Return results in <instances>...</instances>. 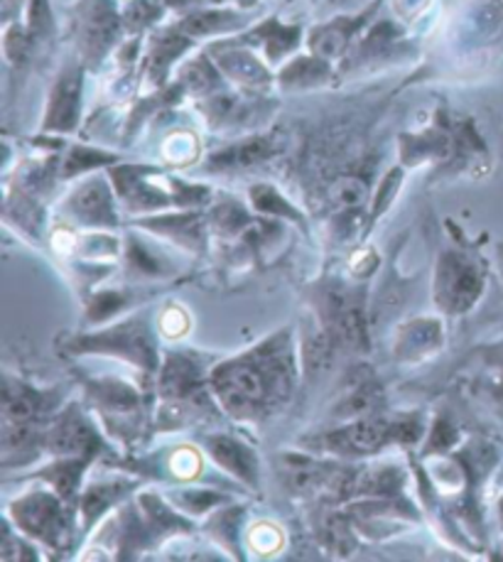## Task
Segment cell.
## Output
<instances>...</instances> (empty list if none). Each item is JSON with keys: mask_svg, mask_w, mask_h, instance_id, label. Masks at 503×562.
Wrapping results in <instances>:
<instances>
[{"mask_svg": "<svg viewBox=\"0 0 503 562\" xmlns=\"http://www.w3.org/2000/svg\"><path fill=\"white\" fill-rule=\"evenodd\" d=\"M295 379L290 347L270 339L244 357L232 359L212 371V391L216 401L238 418H256L278 398H286Z\"/></svg>", "mask_w": 503, "mask_h": 562, "instance_id": "1", "label": "cell"}, {"mask_svg": "<svg viewBox=\"0 0 503 562\" xmlns=\"http://www.w3.org/2000/svg\"><path fill=\"white\" fill-rule=\"evenodd\" d=\"M123 33L125 23L116 0H79L75 8V37L83 67L97 69L113 49L121 47Z\"/></svg>", "mask_w": 503, "mask_h": 562, "instance_id": "2", "label": "cell"}, {"mask_svg": "<svg viewBox=\"0 0 503 562\" xmlns=\"http://www.w3.org/2000/svg\"><path fill=\"white\" fill-rule=\"evenodd\" d=\"M322 325L337 345L366 351L369 349V322H366L364 295L347 283H329L320 300Z\"/></svg>", "mask_w": 503, "mask_h": 562, "instance_id": "3", "label": "cell"}, {"mask_svg": "<svg viewBox=\"0 0 503 562\" xmlns=\"http://www.w3.org/2000/svg\"><path fill=\"white\" fill-rule=\"evenodd\" d=\"M71 351L77 353H107V357H116L133 363L143 371H157L160 369V359H157L155 341L150 337L148 327L143 319L123 322L119 327L103 329L99 335H83L77 337Z\"/></svg>", "mask_w": 503, "mask_h": 562, "instance_id": "4", "label": "cell"}, {"mask_svg": "<svg viewBox=\"0 0 503 562\" xmlns=\"http://www.w3.org/2000/svg\"><path fill=\"white\" fill-rule=\"evenodd\" d=\"M484 290V273L471 256L447 251L435 268V303L449 315H462L474 307Z\"/></svg>", "mask_w": 503, "mask_h": 562, "instance_id": "5", "label": "cell"}, {"mask_svg": "<svg viewBox=\"0 0 503 562\" xmlns=\"http://www.w3.org/2000/svg\"><path fill=\"white\" fill-rule=\"evenodd\" d=\"M10 516H13L20 533L30 536L37 543L47 548H62L69 533V520L65 514V504H62L59 494L49 492H33L10 506Z\"/></svg>", "mask_w": 503, "mask_h": 562, "instance_id": "6", "label": "cell"}, {"mask_svg": "<svg viewBox=\"0 0 503 562\" xmlns=\"http://www.w3.org/2000/svg\"><path fill=\"white\" fill-rule=\"evenodd\" d=\"M212 59L216 61L219 71H222L226 81H232L244 91H266L276 85V75L264 59L256 55L254 47H246L236 43V40H219L206 49Z\"/></svg>", "mask_w": 503, "mask_h": 562, "instance_id": "7", "label": "cell"}, {"mask_svg": "<svg viewBox=\"0 0 503 562\" xmlns=\"http://www.w3.org/2000/svg\"><path fill=\"white\" fill-rule=\"evenodd\" d=\"M83 65L69 61L59 71L55 85H52L42 133H71L77 131L81 121V91H83Z\"/></svg>", "mask_w": 503, "mask_h": 562, "instance_id": "8", "label": "cell"}, {"mask_svg": "<svg viewBox=\"0 0 503 562\" xmlns=\"http://www.w3.org/2000/svg\"><path fill=\"white\" fill-rule=\"evenodd\" d=\"M113 187L103 177H89L65 200V216L87 228H116L119 214L113 204Z\"/></svg>", "mask_w": 503, "mask_h": 562, "instance_id": "9", "label": "cell"}, {"mask_svg": "<svg viewBox=\"0 0 503 562\" xmlns=\"http://www.w3.org/2000/svg\"><path fill=\"white\" fill-rule=\"evenodd\" d=\"M379 8H381V0H376V3L366 5L356 15H339V18H332L329 23L312 27L308 35V47L312 55L329 61L347 57L351 47L356 45V40H359L361 30L369 25V20H373L376 13H379Z\"/></svg>", "mask_w": 503, "mask_h": 562, "instance_id": "10", "label": "cell"}, {"mask_svg": "<svg viewBox=\"0 0 503 562\" xmlns=\"http://www.w3.org/2000/svg\"><path fill=\"white\" fill-rule=\"evenodd\" d=\"M268 103L264 99L244 97L236 91H214L209 97L199 99L197 111L212 128H244L258 119V113H266Z\"/></svg>", "mask_w": 503, "mask_h": 562, "instance_id": "11", "label": "cell"}, {"mask_svg": "<svg viewBox=\"0 0 503 562\" xmlns=\"http://www.w3.org/2000/svg\"><path fill=\"white\" fill-rule=\"evenodd\" d=\"M393 440V420L381 415L344 423L342 428L324 437V447L337 454H371Z\"/></svg>", "mask_w": 503, "mask_h": 562, "instance_id": "12", "label": "cell"}, {"mask_svg": "<svg viewBox=\"0 0 503 562\" xmlns=\"http://www.w3.org/2000/svg\"><path fill=\"white\" fill-rule=\"evenodd\" d=\"M192 47H194V40L187 37L177 25L155 30L148 40V49H145V59H143L145 85L150 89H165L172 65Z\"/></svg>", "mask_w": 503, "mask_h": 562, "instance_id": "13", "label": "cell"}, {"mask_svg": "<svg viewBox=\"0 0 503 562\" xmlns=\"http://www.w3.org/2000/svg\"><path fill=\"white\" fill-rule=\"evenodd\" d=\"M278 150H280V143L276 135H248V138H241L232 145H226V148L209 155L204 168L209 172H222V175L246 172L268 162L270 158H276Z\"/></svg>", "mask_w": 503, "mask_h": 562, "instance_id": "14", "label": "cell"}, {"mask_svg": "<svg viewBox=\"0 0 503 562\" xmlns=\"http://www.w3.org/2000/svg\"><path fill=\"white\" fill-rule=\"evenodd\" d=\"M234 40L241 45L264 52L268 65H280L282 59H288L292 52L300 47L302 27L286 25L278 18H268L264 23L246 30V33H241Z\"/></svg>", "mask_w": 503, "mask_h": 562, "instance_id": "15", "label": "cell"}, {"mask_svg": "<svg viewBox=\"0 0 503 562\" xmlns=\"http://www.w3.org/2000/svg\"><path fill=\"white\" fill-rule=\"evenodd\" d=\"M45 445L57 457H87V460H91L99 450V435L77 411H69L59 415L57 423L47 428Z\"/></svg>", "mask_w": 503, "mask_h": 562, "instance_id": "16", "label": "cell"}, {"mask_svg": "<svg viewBox=\"0 0 503 562\" xmlns=\"http://www.w3.org/2000/svg\"><path fill=\"white\" fill-rule=\"evenodd\" d=\"M175 25L197 43V40L204 37L241 33L250 25V15L241 8H194L187 10L182 20H177Z\"/></svg>", "mask_w": 503, "mask_h": 562, "instance_id": "17", "label": "cell"}, {"mask_svg": "<svg viewBox=\"0 0 503 562\" xmlns=\"http://www.w3.org/2000/svg\"><path fill=\"white\" fill-rule=\"evenodd\" d=\"M204 450L222 470L248 486H258V454L248 445L236 440L234 435H206Z\"/></svg>", "mask_w": 503, "mask_h": 562, "instance_id": "18", "label": "cell"}, {"mask_svg": "<svg viewBox=\"0 0 503 562\" xmlns=\"http://www.w3.org/2000/svg\"><path fill=\"white\" fill-rule=\"evenodd\" d=\"M89 395L97 403V411H101L103 420L116 423L123 428L125 418H138L141 411V395L123 381L116 379H101L89 383Z\"/></svg>", "mask_w": 503, "mask_h": 562, "instance_id": "19", "label": "cell"}, {"mask_svg": "<svg viewBox=\"0 0 503 562\" xmlns=\"http://www.w3.org/2000/svg\"><path fill=\"white\" fill-rule=\"evenodd\" d=\"M334 77V67L329 59H322L317 55H300L292 57L290 61L282 65L278 71L276 85L282 91H308V89H320L329 85Z\"/></svg>", "mask_w": 503, "mask_h": 562, "instance_id": "20", "label": "cell"}, {"mask_svg": "<svg viewBox=\"0 0 503 562\" xmlns=\"http://www.w3.org/2000/svg\"><path fill=\"white\" fill-rule=\"evenodd\" d=\"M376 405H381V386L373 381V376H351L342 386L339 401L334 405L332 415L344 423L361 420L373 415Z\"/></svg>", "mask_w": 503, "mask_h": 562, "instance_id": "21", "label": "cell"}, {"mask_svg": "<svg viewBox=\"0 0 503 562\" xmlns=\"http://www.w3.org/2000/svg\"><path fill=\"white\" fill-rule=\"evenodd\" d=\"M443 347V325L437 319H413L401 327L395 337V353L398 359L417 361Z\"/></svg>", "mask_w": 503, "mask_h": 562, "instance_id": "22", "label": "cell"}, {"mask_svg": "<svg viewBox=\"0 0 503 562\" xmlns=\"http://www.w3.org/2000/svg\"><path fill=\"white\" fill-rule=\"evenodd\" d=\"M141 226L153 228L155 234L172 238L175 244L187 246V248H202V241H204V222L197 212H175V214L143 218Z\"/></svg>", "mask_w": 503, "mask_h": 562, "instance_id": "23", "label": "cell"}, {"mask_svg": "<svg viewBox=\"0 0 503 562\" xmlns=\"http://www.w3.org/2000/svg\"><path fill=\"white\" fill-rule=\"evenodd\" d=\"M455 135L447 131H425L421 135H403L401 158L405 165H421L425 160H445L452 155Z\"/></svg>", "mask_w": 503, "mask_h": 562, "instance_id": "24", "label": "cell"}, {"mask_svg": "<svg viewBox=\"0 0 503 562\" xmlns=\"http://www.w3.org/2000/svg\"><path fill=\"white\" fill-rule=\"evenodd\" d=\"M177 81L182 85L185 93H192V97H197V99H204V97H209V93L222 91L226 79L222 71H219L212 55H209V52H202V55H197L190 61H185V65L180 67V77H177Z\"/></svg>", "mask_w": 503, "mask_h": 562, "instance_id": "25", "label": "cell"}, {"mask_svg": "<svg viewBox=\"0 0 503 562\" xmlns=\"http://www.w3.org/2000/svg\"><path fill=\"white\" fill-rule=\"evenodd\" d=\"M5 403H3V420H15V423H33L37 415L45 411L47 395L35 391L33 386H25V383L5 379Z\"/></svg>", "mask_w": 503, "mask_h": 562, "instance_id": "26", "label": "cell"}, {"mask_svg": "<svg viewBox=\"0 0 503 562\" xmlns=\"http://www.w3.org/2000/svg\"><path fill=\"white\" fill-rule=\"evenodd\" d=\"M131 482H107L89 486L79 498V516L83 530H89L113 504H119L131 492Z\"/></svg>", "mask_w": 503, "mask_h": 562, "instance_id": "27", "label": "cell"}, {"mask_svg": "<svg viewBox=\"0 0 503 562\" xmlns=\"http://www.w3.org/2000/svg\"><path fill=\"white\" fill-rule=\"evenodd\" d=\"M113 162H119L116 153L87 148V145H71L65 155V160H62V165H59L57 175L62 177V180H71V177L87 175L91 170L109 168V165H113Z\"/></svg>", "mask_w": 503, "mask_h": 562, "instance_id": "28", "label": "cell"}, {"mask_svg": "<svg viewBox=\"0 0 503 562\" xmlns=\"http://www.w3.org/2000/svg\"><path fill=\"white\" fill-rule=\"evenodd\" d=\"M248 200H250V206H254L258 214L290 218V222L305 226V218H302V214L272 184H266V182L254 184L248 190Z\"/></svg>", "mask_w": 503, "mask_h": 562, "instance_id": "29", "label": "cell"}, {"mask_svg": "<svg viewBox=\"0 0 503 562\" xmlns=\"http://www.w3.org/2000/svg\"><path fill=\"white\" fill-rule=\"evenodd\" d=\"M87 457H59L49 470L40 472V479H47V482L55 486V492L62 498H71L79 488V479L83 474V467H87Z\"/></svg>", "mask_w": 503, "mask_h": 562, "instance_id": "30", "label": "cell"}, {"mask_svg": "<svg viewBox=\"0 0 503 562\" xmlns=\"http://www.w3.org/2000/svg\"><path fill=\"white\" fill-rule=\"evenodd\" d=\"M165 0H131L128 5L123 8V23L125 33L128 35H141L145 30L155 27L167 13Z\"/></svg>", "mask_w": 503, "mask_h": 562, "instance_id": "31", "label": "cell"}, {"mask_svg": "<svg viewBox=\"0 0 503 562\" xmlns=\"http://www.w3.org/2000/svg\"><path fill=\"white\" fill-rule=\"evenodd\" d=\"M329 200L339 210H361L369 200V184L356 175H342L329 187Z\"/></svg>", "mask_w": 503, "mask_h": 562, "instance_id": "32", "label": "cell"}, {"mask_svg": "<svg viewBox=\"0 0 503 562\" xmlns=\"http://www.w3.org/2000/svg\"><path fill=\"white\" fill-rule=\"evenodd\" d=\"M163 158L170 165H177V168L192 165L199 158V140L190 131H177L167 135L163 143Z\"/></svg>", "mask_w": 503, "mask_h": 562, "instance_id": "33", "label": "cell"}, {"mask_svg": "<svg viewBox=\"0 0 503 562\" xmlns=\"http://www.w3.org/2000/svg\"><path fill=\"white\" fill-rule=\"evenodd\" d=\"M212 224L219 234H238L250 226V216L238 202L224 200L212 210Z\"/></svg>", "mask_w": 503, "mask_h": 562, "instance_id": "34", "label": "cell"}, {"mask_svg": "<svg viewBox=\"0 0 503 562\" xmlns=\"http://www.w3.org/2000/svg\"><path fill=\"white\" fill-rule=\"evenodd\" d=\"M172 502H175V508H180V512H190V514L202 516L209 512V508L224 504L226 496L209 492V488H185V492L172 494Z\"/></svg>", "mask_w": 503, "mask_h": 562, "instance_id": "35", "label": "cell"}, {"mask_svg": "<svg viewBox=\"0 0 503 562\" xmlns=\"http://www.w3.org/2000/svg\"><path fill=\"white\" fill-rule=\"evenodd\" d=\"M125 305H128V297H125V293H116V290H103V293H97L91 297L87 317L91 325H99V322L111 319Z\"/></svg>", "mask_w": 503, "mask_h": 562, "instance_id": "36", "label": "cell"}, {"mask_svg": "<svg viewBox=\"0 0 503 562\" xmlns=\"http://www.w3.org/2000/svg\"><path fill=\"white\" fill-rule=\"evenodd\" d=\"M27 33L33 37V43H42L52 35L55 30V20H52L49 0H30L27 3Z\"/></svg>", "mask_w": 503, "mask_h": 562, "instance_id": "37", "label": "cell"}, {"mask_svg": "<svg viewBox=\"0 0 503 562\" xmlns=\"http://www.w3.org/2000/svg\"><path fill=\"white\" fill-rule=\"evenodd\" d=\"M401 182H403V170L401 168H393L391 172L383 177L379 190L373 192V204H371V214H369L371 222H376V218H379L381 214H385L388 206H391V202L395 200L398 187H401Z\"/></svg>", "mask_w": 503, "mask_h": 562, "instance_id": "38", "label": "cell"}, {"mask_svg": "<svg viewBox=\"0 0 503 562\" xmlns=\"http://www.w3.org/2000/svg\"><path fill=\"white\" fill-rule=\"evenodd\" d=\"M128 266L131 270H135V273L141 276H160L163 273V258L150 254L148 248L141 246L135 238H131L128 241Z\"/></svg>", "mask_w": 503, "mask_h": 562, "instance_id": "39", "label": "cell"}, {"mask_svg": "<svg viewBox=\"0 0 503 562\" xmlns=\"http://www.w3.org/2000/svg\"><path fill=\"white\" fill-rule=\"evenodd\" d=\"M170 472L182 479V482H192V479L202 472V457H199L197 450L192 447H180L172 457H170Z\"/></svg>", "mask_w": 503, "mask_h": 562, "instance_id": "40", "label": "cell"}, {"mask_svg": "<svg viewBox=\"0 0 503 562\" xmlns=\"http://www.w3.org/2000/svg\"><path fill=\"white\" fill-rule=\"evenodd\" d=\"M157 325H160V331L165 337L180 339L187 335V329H190V315H187L182 307H165Z\"/></svg>", "mask_w": 503, "mask_h": 562, "instance_id": "41", "label": "cell"}, {"mask_svg": "<svg viewBox=\"0 0 503 562\" xmlns=\"http://www.w3.org/2000/svg\"><path fill=\"white\" fill-rule=\"evenodd\" d=\"M250 546L264 555L276 553V550L282 546L280 528H276L272 524H256V528L250 530Z\"/></svg>", "mask_w": 503, "mask_h": 562, "instance_id": "42", "label": "cell"}, {"mask_svg": "<svg viewBox=\"0 0 503 562\" xmlns=\"http://www.w3.org/2000/svg\"><path fill=\"white\" fill-rule=\"evenodd\" d=\"M459 440V432L452 428V425L445 423V420H437L433 432H429V450L433 452H445L449 447L457 445Z\"/></svg>", "mask_w": 503, "mask_h": 562, "instance_id": "43", "label": "cell"}, {"mask_svg": "<svg viewBox=\"0 0 503 562\" xmlns=\"http://www.w3.org/2000/svg\"><path fill=\"white\" fill-rule=\"evenodd\" d=\"M427 8V0H393V10L398 18L403 20H413L423 13Z\"/></svg>", "mask_w": 503, "mask_h": 562, "instance_id": "44", "label": "cell"}, {"mask_svg": "<svg viewBox=\"0 0 503 562\" xmlns=\"http://www.w3.org/2000/svg\"><path fill=\"white\" fill-rule=\"evenodd\" d=\"M170 10H194L202 3H212V0H165Z\"/></svg>", "mask_w": 503, "mask_h": 562, "instance_id": "45", "label": "cell"}, {"mask_svg": "<svg viewBox=\"0 0 503 562\" xmlns=\"http://www.w3.org/2000/svg\"><path fill=\"white\" fill-rule=\"evenodd\" d=\"M327 3L334 8H351V5H359L361 0H327Z\"/></svg>", "mask_w": 503, "mask_h": 562, "instance_id": "46", "label": "cell"}, {"mask_svg": "<svg viewBox=\"0 0 503 562\" xmlns=\"http://www.w3.org/2000/svg\"><path fill=\"white\" fill-rule=\"evenodd\" d=\"M212 3H226V0H212ZM236 3H238L241 10H244V8H248V5H254L256 0H236Z\"/></svg>", "mask_w": 503, "mask_h": 562, "instance_id": "47", "label": "cell"}, {"mask_svg": "<svg viewBox=\"0 0 503 562\" xmlns=\"http://www.w3.org/2000/svg\"><path fill=\"white\" fill-rule=\"evenodd\" d=\"M499 518H501V524H503V498L499 502Z\"/></svg>", "mask_w": 503, "mask_h": 562, "instance_id": "48", "label": "cell"}]
</instances>
